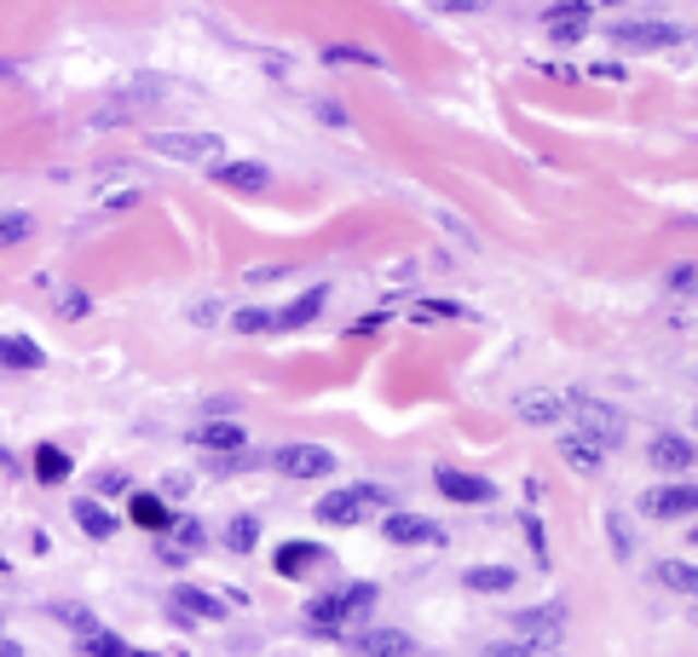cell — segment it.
<instances>
[{
  "label": "cell",
  "instance_id": "cell-1",
  "mask_svg": "<svg viewBox=\"0 0 698 657\" xmlns=\"http://www.w3.org/2000/svg\"><path fill=\"white\" fill-rule=\"evenodd\" d=\"M369 606H376V588H369V583H353V588L318 594V600L306 606V623L323 629V634H346L358 618H369Z\"/></svg>",
  "mask_w": 698,
  "mask_h": 657
},
{
  "label": "cell",
  "instance_id": "cell-2",
  "mask_svg": "<svg viewBox=\"0 0 698 657\" xmlns=\"http://www.w3.org/2000/svg\"><path fill=\"white\" fill-rule=\"evenodd\" d=\"M560 421L578 427V444H589V450H612V444H624V416H618L612 404H601V398L571 393Z\"/></svg>",
  "mask_w": 698,
  "mask_h": 657
},
{
  "label": "cell",
  "instance_id": "cell-3",
  "mask_svg": "<svg viewBox=\"0 0 698 657\" xmlns=\"http://www.w3.org/2000/svg\"><path fill=\"white\" fill-rule=\"evenodd\" d=\"M369 507H387V490L381 485H346V490H330L318 502V519L323 525H358Z\"/></svg>",
  "mask_w": 698,
  "mask_h": 657
},
{
  "label": "cell",
  "instance_id": "cell-4",
  "mask_svg": "<svg viewBox=\"0 0 698 657\" xmlns=\"http://www.w3.org/2000/svg\"><path fill=\"white\" fill-rule=\"evenodd\" d=\"M272 467L283 479H330L335 474V456L323 444H283L277 456H272Z\"/></svg>",
  "mask_w": 698,
  "mask_h": 657
},
{
  "label": "cell",
  "instance_id": "cell-5",
  "mask_svg": "<svg viewBox=\"0 0 698 657\" xmlns=\"http://www.w3.org/2000/svg\"><path fill=\"white\" fill-rule=\"evenodd\" d=\"M387 542H399V548H445V525L434 519H422V513H387Z\"/></svg>",
  "mask_w": 698,
  "mask_h": 657
},
{
  "label": "cell",
  "instance_id": "cell-6",
  "mask_svg": "<svg viewBox=\"0 0 698 657\" xmlns=\"http://www.w3.org/2000/svg\"><path fill=\"white\" fill-rule=\"evenodd\" d=\"M151 151L156 156H174V162H214V156H225V145H220L214 133H156Z\"/></svg>",
  "mask_w": 698,
  "mask_h": 657
},
{
  "label": "cell",
  "instance_id": "cell-7",
  "mask_svg": "<svg viewBox=\"0 0 698 657\" xmlns=\"http://www.w3.org/2000/svg\"><path fill=\"white\" fill-rule=\"evenodd\" d=\"M641 513H652V519H687V513H698V485H652L641 497Z\"/></svg>",
  "mask_w": 698,
  "mask_h": 657
},
{
  "label": "cell",
  "instance_id": "cell-8",
  "mask_svg": "<svg viewBox=\"0 0 698 657\" xmlns=\"http://www.w3.org/2000/svg\"><path fill=\"white\" fill-rule=\"evenodd\" d=\"M514 634H520V641L525 646H554V641H560V634H566V611L560 606H531V611H514Z\"/></svg>",
  "mask_w": 698,
  "mask_h": 657
},
{
  "label": "cell",
  "instance_id": "cell-9",
  "mask_svg": "<svg viewBox=\"0 0 698 657\" xmlns=\"http://www.w3.org/2000/svg\"><path fill=\"white\" fill-rule=\"evenodd\" d=\"M168 611L179 623H220L225 618V606L214 600L209 588H191V583H179L174 594H168Z\"/></svg>",
  "mask_w": 698,
  "mask_h": 657
},
{
  "label": "cell",
  "instance_id": "cell-10",
  "mask_svg": "<svg viewBox=\"0 0 698 657\" xmlns=\"http://www.w3.org/2000/svg\"><path fill=\"white\" fill-rule=\"evenodd\" d=\"M434 485H439V497H450V502H490V497H497V485L480 479V474H462V467H439Z\"/></svg>",
  "mask_w": 698,
  "mask_h": 657
},
{
  "label": "cell",
  "instance_id": "cell-11",
  "mask_svg": "<svg viewBox=\"0 0 698 657\" xmlns=\"http://www.w3.org/2000/svg\"><path fill=\"white\" fill-rule=\"evenodd\" d=\"M272 565H277V577H312L318 565H330V548H318V542H283L272 553Z\"/></svg>",
  "mask_w": 698,
  "mask_h": 657
},
{
  "label": "cell",
  "instance_id": "cell-12",
  "mask_svg": "<svg viewBox=\"0 0 698 657\" xmlns=\"http://www.w3.org/2000/svg\"><path fill=\"white\" fill-rule=\"evenodd\" d=\"M353 652H364V657H410L416 641H410L404 629H353Z\"/></svg>",
  "mask_w": 698,
  "mask_h": 657
},
{
  "label": "cell",
  "instance_id": "cell-13",
  "mask_svg": "<svg viewBox=\"0 0 698 657\" xmlns=\"http://www.w3.org/2000/svg\"><path fill=\"white\" fill-rule=\"evenodd\" d=\"M197 450H220V456H242L249 450V433H242L237 421H202L197 433H191Z\"/></svg>",
  "mask_w": 698,
  "mask_h": 657
},
{
  "label": "cell",
  "instance_id": "cell-14",
  "mask_svg": "<svg viewBox=\"0 0 698 657\" xmlns=\"http://www.w3.org/2000/svg\"><path fill=\"white\" fill-rule=\"evenodd\" d=\"M612 40H618V47H635V52H641V47H675V40H682V29L659 17V24H618V29H612Z\"/></svg>",
  "mask_w": 698,
  "mask_h": 657
},
{
  "label": "cell",
  "instance_id": "cell-15",
  "mask_svg": "<svg viewBox=\"0 0 698 657\" xmlns=\"http://www.w3.org/2000/svg\"><path fill=\"white\" fill-rule=\"evenodd\" d=\"M209 174H214V184H225V191H249V196L265 191V179H272L260 162H214Z\"/></svg>",
  "mask_w": 698,
  "mask_h": 657
},
{
  "label": "cell",
  "instance_id": "cell-16",
  "mask_svg": "<svg viewBox=\"0 0 698 657\" xmlns=\"http://www.w3.org/2000/svg\"><path fill=\"white\" fill-rule=\"evenodd\" d=\"M128 519L139 525V530H156V537H168V525H174V513H168V502L156 497V490H139V497L128 502Z\"/></svg>",
  "mask_w": 698,
  "mask_h": 657
},
{
  "label": "cell",
  "instance_id": "cell-17",
  "mask_svg": "<svg viewBox=\"0 0 698 657\" xmlns=\"http://www.w3.org/2000/svg\"><path fill=\"white\" fill-rule=\"evenodd\" d=\"M75 525L87 530L93 542H105V537H116V513H110L105 502H98V497H81V502H75Z\"/></svg>",
  "mask_w": 698,
  "mask_h": 657
},
{
  "label": "cell",
  "instance_id": "cell-18",
  "mask_svg": "<svg viewBox=\"0 0 698 657\" xmlns=\"http://www.w3.org/2000/svg\"><path fill=\"white\" fill-rule=\"evenodd\" d=\"M514 583H520L514 565H474V571H462V588H474V594H502Z\"/></svg>",
  "mask_w": 698,
  "mask_h": 657
},
{
  "label": "cell",
  "instance_id": "cell-19",
  "mask_svg": "<svg viewBox=\"0 0 698 657\" xmlns=\"http://www.w3.org/2000/svg\"><path fill=\"white\" fill-rule=\"evenodd\" d=\"M543 29H548L554 40H578V35L589 29V7H548V12H543Z\"/></svg>",
  "mask_w": 698,
  "mask_h": 657
},
{
  "label": "cell",
  "instance_id": "cell-20",
  "mask_svg": "<svg viewBox=\"0 0 698 657\" xmlns=\"http://www.w3.org/2000/svg\"><path fill=\"white\" fill-rule=\"evenodd\" d=\"M514 416H520V421H537V427H554V421L566 416V398H560V393H531V398L514 404Z\"/></svg>",
  "mask_w": 698,
  "mask_h": 657
},
{
  "label": "cell",
  "instance_id": "cell-21",
  "mask_svg": "<svg viewBox=\"0 0 698 657\" xmlns=\"http://www.w3.org/2000/svg\"><path fill=\"white\" fill-rule=\"evenodd\" d=\"M647 456H652V467H659V474H682V467L693 462V444L687 439H652V450H647Z\"/></svg>",
  "mask_w": 698,
  "mask_h": 657
},
{
  "label": "cell",
  "instance_id": "cell-22",
  "mask_svg": "<svg viewBox=\"0 0 698 657\" xmlns=\"http://www.w3.org/2000/svg\"><path fill=\"white\" fill-rule=\"evenodd\" d=\"M323 312V289H312L306 300H289V306H277L272 312V329H300V323H312Z\"/></svg>",
  "mask_w": 698,
  "mask_h": 657
},
{
  "label": "cell",
  "instance_id": "cell-23",
  "mask_svg": "<svg viewBox=\"0 0 698 657\" xmlns=\"http://www.w3.org/2000/svg\"><path fill=\"white\" fill-rule=\"evenodd\" d=\"M35 479L40 485H64L70 479V456L58 444H35Z\"/></svg>",
  "mask_w": 698,
  "mask_h": 657
},
{
  "label": "cell",
  "instance_id": "cell-24",
  "mask_svg": "<svg viewBox=\"0 0 698 657\" xmlns=\"http://www.w3.org/2000/svg\"><path fill=\"white\" fill-rule=\"evenodd\" d=\"M659 583L675 588V594H687V600H698V565H687V560H664L659 565Z\"/></svg>",
  "mask_w": 698,
  "mask_h": 657
},
{
  "label": "cell",
  "instance_id": "cell-25",
  "mask_svg": "<svg viewBox=\"0 0 698 657\" xmlns=\"http://www.w3.org/2000/svg\"><path fill=\"white\" fill-rule=\"evenodd\" d=\"M0 363L7 369H40V346L17 341V335H0Z\"/></svg>",
  "mask_w": 698,
  "mask_h": 657
},
{
  "label": "cell",
  "instance_id": "cell-26",
  "mask_svg": "<svg viewBox=\"0 0 698 657\" xmlns=\"http://www.w3.org/2000/svg\"><path fill=\"white\" fill-rule=\"evenodd\" d=\"M255 542H260V525L249 519V513H237V519L225 525V548H232V553H249Z\"/></svg>",
  "mask_w": 698,
  "mask_h": 657
},
{
  "label": "cell",
  "instance_id": "cell-27",
  "mask_svg": "<svg viewBox=\"0 0 698 657\" xmlns=\"http://www.w3.org/2000/svg\"><path fill=\"white\" fill-rule=\"evenodd\" d=\"M560 456L578 467V474H594V467H601V450H589V444H578L571 433H560Z\"/></svg>",
  "mask_w": 698,
  "mask_h": 657
},
{
  "label": "cell",
  "instance_id": "cell-28",
  "mask_svg": "<svg viewBox=\"0 0 698 657\" xmlns=\"http://www.w3.org/2000/svg\"><path fill=\"white\" fill-rule=\"evenodd\" d=\"M232 329L237 335H272V312H265V306H242V312L232 318Z\"/></svg>",
  "mask_w": 698,
  "mask_h": 657
},
{
  "label": "cell",
  "instance_id": "cell-29",
  "mask_svg": "<svg viewBox=\"0 0 698 657\" xmlns=\"http://www.w3.org/2000/svg\"><path fill=\"white\" fill-rule=\"evenodd\" d=\"M35 231V219L29 214H17V208H0V249H7V242H24Z\"/></svg>",
  "mask_w": 698,
  "mask_h": 657
},
{
  "label": "cell",
  "instance_id": "cell-30",
  "mask_svg": "<svg viewBox=\"0 0 698 657\" xmlns=\"http://www.w3.org/2000/svg\"><path fill=\"white\" fill-rule=\"evenodd\" d=\"M81 646H87V657H133V646H128V641H116V634H105V629L87 634Z\"/></svg>",
  "mask_w": 698,
  "mask_h": 657
},
{
  "label": "cell",
  "instance_id": "cell-31",
  "mask_svg": "<svg viewBox=\"0 0 698 657\" xmlns=\"http://www.w3.org/2000/svg\"><path fill=\"white\" fill-rule=\"evenodd\" d=\"M168 530H174V548H168V560H174L179 548H202V542H209V530H202V525H191V519H174Z\"/></svg>",
  "mask_w": 698,
  "mask_h": 657
},
{
  "label": "cell",
  "instance_id": "cell-32",
  "mask_svg": "<svg viewBox=\"0 0 698 657\" xmlns=\"http://www.w3.org/2000/svg\"><path fill=\"white\" fill-rule=\"evenodd\" d=\"M323 58H330V64H381V58H376V52H364V47H330Z\"/></svg>",
  "mask_w": 698,
  "mask_h": 657
},
{
  "label": "cell",
  "instance_id": "cell-33",
  "mask_svg": "<svg viewBox=\"0 0 698 657\" xmlns=\"http://www.w3.org/2000/svg\"><path fill=\"white\" fill-rule=\"evenodd\" d=\"M485 657H537V646H525V641H497V646H485Z\"/></svg>",
  "mask_w": 698,
  "mask_h": 657
},
{
  "label": "cell",
  "instance_id": "cell-34",
  "mask_svg": "<svg viewBox=\"0 0 698 657\" xmlns=\"http://www.w3.org/2000/svg\"><path fill=\"white\" fill-rule=\"evenodd\" d=\"M98 490H105V497H121V490H128V474H98Z\"/></svg>",
  "mask_w": 698,
  "mask_h": 657
},
{
  "label": "cell",
  "instance_id": "cell-35",
  "mask_svg": "<svg viewBox=\"0 0 698 657\" xmlns=\"http://www.w3.org/2000/svg\"><path fill=\"white\" fill-rule=\"evenodd\" d=\"M416 318H457V306H445V300L434 306V300H427V306H416Z\"/></svg>",
  "mask_w": 698,
  "mask_h": 657
},
{
  "label": "cell",
  "instance_id": "cell-36",
  "mask_svg": "<svg viewBox=\"0 0 698 657\" xmlns=\"http://www.w3.org/2000/svg\"><path fill=\"white\" fill-rule=\"evenodd\" d=\"M0 657H24V652H17L12 641H0Z\"/></svg>",
  "mask_w": 698,
  "mask_h": 657
},
{
  "label": "cell",
  "instance_id": "cell-37",
  "mask_svg": "<svg viewBox=\"0 0 698 657\" xmlns=\"http://www.w3.org/2000/svg\"><path fill=\"white\" fill-rule=\"evenodd\" d=\"M133 657H156V652H133Z\"/></svg>",
  "mask_w": 698,
  "mask_h": 657
},
{
  "label": "cell",
  "instance_id": "cell-38",
  "mask_svg": "<svg viewBox=\"0 0 698 657\" xmlns=\"http://www.w3.org/2000/svg\"><path fill=\"white\" fill-rule=\"evenodd\" d=\"M0 577H7V560H0Z\"/></svg>",
  "mask_w": 698,
  "mask_h": 657
}]
</instances>
